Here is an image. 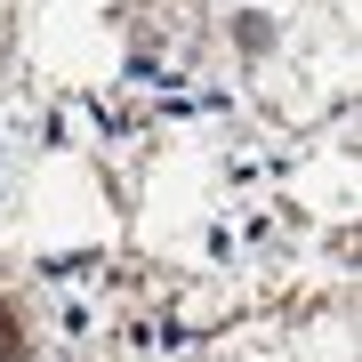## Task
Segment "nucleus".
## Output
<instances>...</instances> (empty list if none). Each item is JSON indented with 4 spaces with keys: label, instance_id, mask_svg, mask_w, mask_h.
<instances>
[{
    "label": "nucleus",
    "instance_id": "f257e3e1",
    "mask_svg": "<svg viewBox=\"0 0 362 362\" xmlns=\"http://www.w3.org/2000/svg\"><path fill=\"white\" fill-rule=\"evenodd\" d=\"M16 354H25V322H16L8 298H0V362H16Z\"/></svg>",
    "mask_w": 362,
    "mask_h": 362
}]
</instances>
